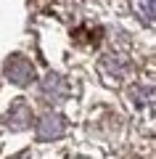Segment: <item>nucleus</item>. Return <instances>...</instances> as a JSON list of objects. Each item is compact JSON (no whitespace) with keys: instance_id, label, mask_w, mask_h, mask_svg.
<instances>
[{"instance_id":"nucleus-1","label":"nucleus","mask_w":156,"mask_h":159,"mask_svg":"<svg viewBox=\"0 0 156 159\" xmlns=\"http://www.w3.org/2000/svg\"><path fill=\"white\" fill-rule=\"evenodd\" d=\"M132 6H135V13L143 21L156 24V0H132Z\"/></svg>"}]
</instances>
